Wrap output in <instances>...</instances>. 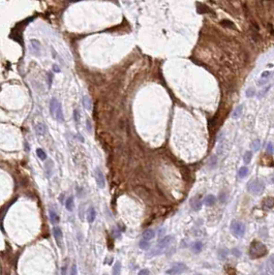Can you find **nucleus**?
I'll list each match as a JSON object with an SVG mask.
<instances>
[{
    "mask_svg": "<svg viewBox=\"0 0 274 275\" xmlns=\"http://www.w3.org/2000/svg\"><path fill=\"white\" fill-rule=\"evenodd\" d=\"M86 123H87V130H88L89 132H92V126H91V122H90V120L87 119Z\"/></svg>",
    "mask_w": 274,
    "mask_h": 275,
    "instance_id": "obj_41",
    "label": "nucleus"
},
{
    "mask_svg": "<svg viewBox=\"0 0 274 275\" xmlns=\"http://www.w3.org/2000/svg\"><path fill=\"white\" fill-rule=\"evenodd\" d=\"M245 95H246V97H248V98H251V97L256 96V90H254V88H248V89L246 90V92H245Z\"/></svg>",
    "mask_w": 274,
    "mask_h": 275,
    "instance_id": "obj_33",
    "label": "nucleus"
},
{
    "mask_svg": "<svg viewBox=\"0 0 274 275\" xmlns=\"http://www.w3.org/2000/svg\"><path fill=\"white\" fill-rule=\"evenodd\" d=\"M155 237V232H154V230H152V229H147V230H145L143 232V234H142V239H144V240H152V239Z\"/></svg>",
    "mask_w": 274,
    "mask_h": 275,
    "instance_id": "obj_10",
    "label": "nucleus"
},
{
    "mask_svg": "<svg viewBox=\"0 0 274 275\" xmlns=\"http://www.w3.org/2000/svg\"><path fill=\"white\" fill-rule=\"evenodd\" d=\"M220 24H221L222 26H225V27H228V28H232V29L233 28H235L234 23L230 20H222L221 22H220Z\"/></svg>",
    "mask_w": 274,
    "mask_h": 275,
    "instance_id": "obj_30",
    "label": "nucleus"
},
{
    "mask_svg": "<svg viewBox=\"0 0 274 275\" xmlns=\"http://www.w3.org/2000/svg\"><path fill=\"white\" fill-rule=\"evenodd\" d=\"M267 265H268V269H269L272 273H274V255L269 257L268 262H267Z\"/></svg>",
    "mask_w": 274,
    "mask_h": 275,
    "instance_id": "obj_26",
    "label": "nucleus"
},
{
    "mask_svg": "<svg viewBox=\"0 0 274 275\" xmlns=\"http://www.w3.org/2000/svg\"><path fill=\"white\" fill-rule=\"evenodd\" d=\"M53 70H54V72H60V68H59V66H58L57 64L53 65Z\"/></svg>",
    "mask_w": 274,
    "mask_h": 275,
    "instance_id": "obj_46",
    "label": "nucleus"
},
{
    "mask_svg": "<svg viewBox=\"0 0 274 275\" xmlns=\"http://www.w3.org/2000/svg\"><path fill=\"white\" fill-rule=\"evenodd\" d=\"M47 77H48V85H49V87H51V86H52V83H53V78H54V74H53L52 72H48Z\"/></svg>",
    "mask_w": 274,
    "mask_h": 275,
    "instance_id": "obj_34",
    "label": "nucleus"
},
{
    "mask_svg": "<svg viewBox=\"0 0 274 275\" xmlns=\"http://www.w3.org/2000/svg\"><path fill=\"white\" fill-rule=\"evenodd\" d=\"M242 113H243V104H240V106H238V107H236L234 109L233 114H232V118L233 119H239L240 117H241Z\"/></svg>",
    "mask_w": 274,
    "mask_h": 275,
    "instance_id": "obj_12",
    "label": "nucleus"
},
{
    "mask_svg": "<svg viewBox=\"0 0 274 275\" xmlns=\"http://www.w3.org/2000/svg\"><path fill=\"white\" fill-rule=\"evenodd\" d=\"M233 253H234V255H236L237 257H239V255H240V252L238 251V249H233Z\"/></svg>",
    "mask_w": 274,
    "mask_h": 275,
    "instance_id": "obj_47",
    "label": "nucleus"
},
{
    "mask_svg": "<svg viewBox=\"0 0 274 275\" xmlns=\"http://www.w3.org/2000/svg\"><path fill=\"white\" fill-rule=\"evenodd\" d=\"M202 248H203V243L201 242V241H197V242L193 243V246H191V251H193V253H199L201 252Z\"/></svg>",
    "mask_w": 274,
    "mask_h": 275,
    "instance_id": "obj_16",
    "label": "nucleus"
},
{
    "mask_svg": "<svg viewBox=\"0 0 274 275\" xmlns=\"http://www.w3.org/2000/svg\"><path fill=\"white\" fill-rule=\"evenodd\" d=\"M270 77H271V72L267 70V72H264L262 74V76H261V79H269Z\"/></svg>",
    "mask_w": 274,
    "mask_h": 275,
    "instance_id": "obj_39",
    "label": "nucleus"
},
{
    "mask_svg": "<svg viewBox=\"0 0 274 275\" xmlns=\"http://www.w3.org/2000/svg\"><path fill=\"white\" fill-rule=\"evenodd\" d=\"M36 154H37V156H38V158H40V160H46V159H47V154H46V152H44L42 149H40V148L37 149Z\"/></svg>",
    "mask_w": 274,
    "mask_h": 275,
    "instance_id": "obj_28",
    "label": "nucleus"
},
{
    "mask_svg": "<svg viewBox=\"0 0 274 275\" xmlns=\"http://www.w3.org/2000/svg\"><path fill=\"white\" fill-rule=\"evenodd\" d=\"M264 206L266 207V208L268 209H271L274 207V199L271 198V197H269V198H266L264 200Z\"/></svg>",
    "mask_w": 274,
    "mask_h": 275,
    "instance_id": "obj_22",
    "label": "nucleus"
},
{
    "mask_svg": "<svg viewBox=\"0 0 274 275\" xmlns=\"http://www.w3.org/2000/svg\"><path fill=\"white\" fill-rule=\"evenodd\" d=\"M172 240H173V237H172V236H165V237H163V239H161V240L158 241L155 249H153V251L149 255H158V253H161L163 249H165V247H168V246L170 245V243L172 242Z\"/></svg>",
    "mask_w": 274,
    "mask_h": 275,
    "instance_id": "obj_4",
    "label": "nucleus"
},
{
    "mask_svg": "<svg viewBox=\"0 0 274 275\" xmlns=\"http://www.w3.org/2000/svg\"><path fill=\"white\" fill-rule=\"evenodd\" d=\"M190 206L193 210L197 211L200 210L202 207V202H201V197L200 196H195L190 200Z\"/></svg>",
    "mask_w": 274,
    "mask_h": 275,
    "instance_id": "obj_8",
    "label": "nucleus"
},
{
    "mask_svg": "<svg viewBox=\"0 0 274 275\" xmlns=\"http://www.w3.org/2000/svg\"><path fill=\"white\" fill-rule=\"evenodd\" d=\"M272 183H274V174H273V176H272Z\"/></svg>",
    "mask_w": 274,
    "mask_h": 275,
    "instance_id": "obj_48",
    "label": "nucleus"
},
{
    "mask_svg": "<svg viewBox=\"0 0 274 275\" xmlns=\"http://www.w3.org/2000/svg\"><path fill=\"white\" fill-rule=\"evenodd\" d=\"M69 275H78V268H77V265H76V264H72V265Z\"/></svg>",
    "mask_w": 274,
    "mask_h": 275,
    "instance_id": "obj_35",
    "label": "nucleus"
},
{
    "mask_svg": "<svg viewBox=\"0 0 274 275\" xmlns=\"http://www.w3.org/2000/svg\"><path fill=\"white\" fill-rule=\"evenodd\" d=\"M87 217H88L87 218V219H88V222H90V223H92L94 220H95V218H96V211H95V209H94L93 207L89 208Z\"/></svg>",
    "mask_w": 274,
    "mask_h": 275,
    "instance_id": "obj_14",
    "label": "nucleus"
},
{
    "mask_svg": "<svg viewBox=\"0 0 274 275\" xmlns=\"http://www.w3.org/2000/svg\"><path fill=\"white\" fill-rule=\"evenodd\" d=\"M104 275H109V274H104Z\"/></svg>",
    "mask_w": 274,
    "mask_h": 275,
    "instance_id": "obj_49",
    "label": "nucleus"
},
{
    "mask_svg": "<svg viewBox=\"0 0 274 275\" xmlns=\"http://www.w3.org/2000/svg\"><path fill=\"white\" fill-rule=\"evenodd\" d=\"M271 87H272V85H271V84H269V85H268V86H267V87H264V88H263L262 90H260V91L258 92L257 94H256V95H257L258 98H262V97H264V96H265V94H266L267 92H268L270 89H271Z\"/></svg>",
    "mask_w": 274,
    "mask_h": 275,
    "instance_id": "obj_19",
    "label": "nucleus"
},
{
    "mask_svg": "<svg viewBox=\"0 0 274 275\" xmlns=\"http://www.w3.org/2000/svg\"><path fill=\"white\" fill-rule=\"evenodd\" d=\"M247 174H248V168H246V167H242V168H240L239 171H238V176H239L240 178L246 177Z\"/></svg>",
    "mask_w": 274,
    "mask_h": 275,
    "instance_id": "obj_27",
    "label": "nucleus"
},
{
    "mask_svg": "<svg viewBox=\"0 0 274 275\" xmlns=\"http://www.w3.org/2000/svg\"><path fill=\"white\" fill-rule=\"evenodd\" d=\"M30 44H31V46H32V53L35 55H38V53H40V42L37 40H31V42H30Z\"/></svg>",
    "mask_w": 274,
    "mask_h": 275,
    "instance_id": "obj_15",
    "label": "nucleus"
},
{
    "mask_svg": "<svg viewBox=\"0 0 274 275\" xmlns=\"http://www.w3.org/2000/svg\"><path fill=\"white\" fill-rule=\"evenodd\" d=\"M197 12L199 14H206V12H210V10L209 8H207V6H205V5L203 4H197Z\"/></svg>",
    "mask_w": 274,
    "mask_h": 275,
    "instance_id": "obj_31",
    "label": "nucleus"
},
{
    "mask_svg": "<svg viewBox=\"0 0 274 275\" xmlns=\"http://www.w3.org/2000/svg\"><path fill=\"white\" fill-rule=\"evenodd\" d=\"M55 118H56L57 121H59V122H63V120H64V117H63V112H62L61 104H60L59 102H58V104H57L56 110H55Z\"/></svg>",
    "mask_w": 274,
    "mask_h": 275,
    "instance_id": "obj_9",
    "label": "nucleus"
},
{
    "mask_svg": "<svg viewBox=\"0 0 274 275\" xmlns=\"http://www.w3.org/2000/svg\"><path fill=\"white\" fill-rule=\"evenodd\" d=\"M82 104H83V106H84L86 110H88V111L91 110V100H90V98H89L88 96H83V98H82Z\"/></svg>",
    "mask_w": 274,
    "mask_h": 275,
    "instance_id": "obj_21",
    "label": "nucleus"
},
{
    "mask_svg": "<svg viewBox=\"0 0 274 275\" xmlns=\"http://www.w3.org/2000/svg\"><path fill=\"white\" fill-rule=\"evenodd\" d=\"M165 229H163V228L161 229V230L158 231V236H159V237H163V236L165 235Z\"/></svg>",
    "mask_w": 274,
    "mask_h": 275,
    "instance_id": "obj_45",
    "label": "nucleus"
},
{
    "mask_svg": "<svg viewBox=\"0 0 274 275\" xmlns=\"http://www.w3.org/2000/svg\"><path fill=\"white\" fill-rule=\"evenodd\" d=\"M216 164H217V157L215 155H212L209 158V160H208V166L211 169H214L216 167Z\"/></svg>",
    "mask_w": 274,
    "mask_h": 275,
    "instance_id": "obj_25",
    "label": "nucleus"
},
{
    "mask_svg": "<svg viewBox=\"0 0 274 275\" xmlns=\"http://www.w3.org/2000/svg\"><path fill=\"white\" fill-rule=\"evenodd\" d=\"M53 235L56 240L57 244L59 247H62V240H63V233H62L61 229L59 227H54L53 228Z\"/></svg>",
    "mask_w": 274,
    "mask_h": 275,
    "instance_id": "obj_6",
    "label": "nucleus"
},
{
    "mask_svg": "<svg viewBox=\"0 0 274 275\" xmlns=\"http://www.w3.org/2000/svg\"><path fill=\"white\" fill-rule=\"evenodd\" d=\"M265 189V184L262 180L260 179H254V180L250 181L248 185H247V190L249 192L254 193L256 196H260L262 194L263 191Z\"/></svg>",
    "mask_w": 274,
    "mask_h": 275,
    "instance_id": "obj_2",
    "label": "nucleus"
},
{
    "mask_svg": "<svg viewBox=\"0 0 274 275\" xmlns=\"http://www.w3.org/2000/svg\"><path fill=\"white\" fill-rule=\"evenodd\" d=\"M204 201H205L206 206H213L215 204V202H216V198L213 194H209V196L206 197Z\"/></svg>",
    "mask_w": 274,
    "mask_h": 275,
    "instance_id": "obj_18",
    "label": "nucleus"
},
{
    "mask_svg": "<svg viewBox=\"0 0 274 275\" xmlns=\"http://www.w3.org/2000/svg\"><path fill=\"white\" fill-rule=\"evenodd\" d=\"M267 255V247L263 244L262 242L259 241H254L250 244L249 247V255L254 259L262 258Z\"/></svg>",
    "mask_w": 274,
    "mask_h": 275,
    "instance_id": "obj_1",
    "label": "nucleus"
},
{
    "mask_svg": "<svg viewBox=\"0 0 274 275\" xmlns=\"http://www.w3.org/2000/svg\"><path fill=\"white\" fill-rule=\"evenodd\" d=\"M267 83H268V79H260L259 81H258L257 85L259 87H262L264 86L265 84H267Z\"/></svg>",
    "mask_w": 274,
    "mask_h": 275,
    "instance_id": "obj_38",
    "label": "nucleus"
},
{
    "mask_svg": "<svg viewBox=\"0 0 274 275\" xmlns=\"http://www.w3.org/2000/svg\"><path fill=\"white\" fill-rule=\"evenodd\" d=\"M231 231L233 235L237 238H242L245 234V226L244 223L239 220H233L231 223Z\"/></svg>",
    "mask_w": 274,
    "mask_h": 275,
    "instance_id": "obj_3",
    "label": "nucleus"
},
{
    "mask_svg": "<svg viewBox=\"0 0 274 275\" xmlns=\"http://www.w3.org/2000/svg\"><path fill=\"white\" fill-rule=\"evenodd\" d=\"M150 242H149L148 240H144V239H142L141 241H140V243H139V246H140V248H142V249H144V250H147V249H149V247H150Z\"/></svg>",
    "mask_w": 274,
    "mask_h": 275,
    "instance_id": "obj_24",
    "label": "nucleus"
},
{
    "mask_svg": "<svg viewBox=\"0 0 274 275\" xmlns=\"http://www.w3.org/2000/svg\"><path fill=\"white\" fill-rule=\"evenodd\" d=\"M95 176H96L97 186H98L99 188H104L105 185H106V180H105L104 174L101 173L100 170H98V169H97L96 172H95Z\"/></svg>",
    "mask_w": 274,
    "mask_h": 275,
    "instance_id": "obj_7",
    "label": "nucleus"
},
{
    "mask_svg": "<svg viewBox=\"0 0 274 275\" xmlns=\"http://www.w3.org/2000/svg\"><path fill=\"white\" fill-rule=\"evenodd\" d=\"M49 217L53 225H58V223H59V220H60L59 216H58V214H57L53 209H49Z\"/></svg>",
    "mask_w": 274,
    "mask_h": 275,
    "instance_id": "obj_11",
    "label": "nucleus"
},
{
    "mask_svg": "<svg viewBox=\"0 0 274 275\" xmlns=\"http://www.w3.org/2000/svg\"><path fill=\"white\" fill-rule=\"evenodd\" d=\"M120 272H121V263L120 262H116L113 266L112 273H113V275H120Z\"/></svg>",
    "mask_w": 274,
    "mask_h": 275,
    "instance_id": "obj_23",
    "label": "nucleus"
},
{
    "mask_svg": "<svg viewBox=\"0 0 274 275\" xmlns=\"http://www.w3.org/2000/svg\"><path fill=\"white\" fill-rule=\"evenodd\" d=\"M138 275H149V270H147V269H143V270H141L140 272H139Z\"/></svg>",
    "mask_w": 274,
    "mask_h": 275,
    "instance_id": "obj_43",
    "label": "nucleus"
},
{
    "mask_svg": "<svg viewBox=\"0 0 274 275\" xmlns=\"http://www.w3.org/2000/svg\"><path fill=\"white\" fill-rule=\"evenodd\" d=\"M251 157H252V153L250 151H246L244 153V156H243V161H244L245 164H249L250 160H251Z\"/></svg>",
    "mask_w": 274,
    "mask_h": 275,
    "instance_id": "obj_29",
    "label": "nucleus"
},
{
    "mask_svg": "<svg viewBox=\"0 0 274 275\" xmlns=\"http://www.w3.org/2000/svg\"><path fill=\"white\" fill-rule=\"evenodd\" d=\"M187 270V267H186L184 264L182 263H177L175 264V265L173 266V267H171L169 270L165 271V273L169 275H179L181 274V273H183L184 271Z\"/></svg>",
    "mask_w": 274,
    "mask_h": 275,
    "instance_id": "obj_5",
    "label": "nucleus"
},
{
    "mask_svg": "<svg viewBox=\"0 0 274 275\" xmlns=\"http://www.w3.org/2000/svg\"><path fill=\"white\" fill-rule=\"evenodd\" d=\"M57 104H58V100L56 98H52L50 100V112L53 117H55V110H56Z\"/></svg>",
    "mask_w": 274,
    "mask_h": 275,
    "instance_id": "obj_17",
    "label": "nucleus"
},
{
    "mask_svg": "<svg viewBox=\"0 0 274 275\" xmlns=\"http://www.w3.org/2000/svg\"><path fill=\"white\" fill-rule=\"evenodd\" d=\"M67 274V267L66 266H63L61 269V275H66Z\"/></svg>",
    "mask_w": 274,
    "mask_h": 275,
    "instance_id": "obj_44",
    "label": "nucleus"
},
{
    "mask_svg": "<svg viewBox=\"0 0 274 275\" xmlns=\"http://www.w3.org/2000/svg\"><path fill=\"white\" fill-rule=\"evenodd\" d=\"M261 147V141L260 140H254V142L251 143V148L254 151H258Z\"/></svg>",
    "mask_w": 274,
    "mask_h": 275,
    "instance_id": "obj_32",
    "label": "nucleus"
},
{
    "mask_svg": "<svg viewBox=\"0 0 274 275\" xmlns=\"http://www.w3.org/2000/svg\"><path fill=\"white\" fill-rule=\"evenodd\" d=\"M219 200L221 203H223V202L225 201V192H221L219 194Z\"/></svg>",
    "mask_w": 274,
    "mask_h": 275,
    "instance_id": "obj_42",
    "label": "nucleus"
},
{
    "mask_svg": "<svg viewBox=\"0 0 274 275\" xmlns=\"http://www.w3.org/2000/svg\"><path fill=\"white\" fill-rule=\"evenodd\" d=\"M266 151L268 152L269 154H272L274 151V148H273V144L271 143V142H269V143L267 144V148H266Z\"/></svg>",
    "mask_w": 274,
    "mask_h": 275,
    "instance_id": "obj_36",
    "label": "nucleus"
},
{
    "mask_svg": "<svg viewBox=\"0 0 274 275\" xmlns=\"http://www.w3.org/2000/svg\"><path fill=\"white\" fill-rule=\"evenodd\" d=\"M35 132L38 136H44L47 132V127L44 123H37L35 125Z\"/></svg>",
    "mask_w": 274,
    "mask_h": 275,
    "instance_id": "obj_13",
    "label": "nucleus"
},
{
    "mask_svg": "<svg viewBox=\"0 0 274 275\" xmlns=\"http://www.w3.org/2000/svg\"><path fill=\"white\" fill-rule=\"evenodd\" d=\"M65 207H66V209L68 211H72V209H74V197L72 196L68 197V198L66 199V201H65Z\"/></svg>",
    "mask_w": 274,
    "mask_h": 275,
    "instance_id": "obj_20",
    "label": "nucleus"
},
{
    "mask_svg": "<svg viewBox=\"0 0 274 275\" xmlns=\"http://www.w3.org/2000/svg\"><path fill=\"white\" fill-rule=\"evenodd\" d=\"M222 151H223V144L220 143L219 145H218V147H217V154H218V155L222 154Z\"/></svg>",
    "mask_w": 274,
    "mask_h": 275,
    "instance_id": "obj_40",
    "label": "nucleus"
},
{
    "mask_svg": "<svg viewBox=\"0 0 274 275\" xmlns=\"http://www.w3.org/2000/svg\"><path fill=\"white\" fill-rule=\"evenodd\" d=\"M74 119L76 121V123H79L80 122V113L77 109L74 110Z\"/></svg>",
    "mask_w": 274,
    "mask_h": 275,
    "instance_id": "obj_37",
    "label": "nucleus"
}]
</instances>
